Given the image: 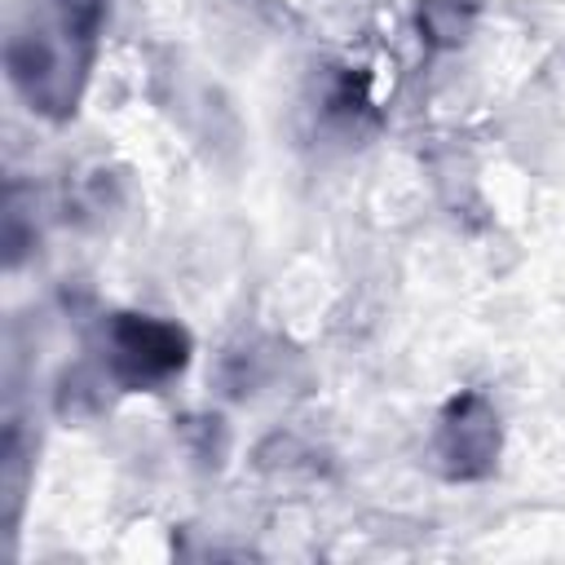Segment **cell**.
I'll return each mask as SVG.
<instances>
[{"instance_id": "cell-1", "label": "cell", "mask_w": 565, "mask_h": 565, "mask_svg": "<svg viewBox=\"0 0 565 565\" xmlns=\"http://www.w3.org/2000/svg\"><path fill=\"white\" fill-rule=\"evenodd\" d=\"M190 362V335L150 313H115L106 327V371L124 388H154Z\"/></svg>"}, {"instance_id": "cell-3", "label": "cell", "mask_w": 565, "mask_h": 565, "mask_svg": "<svg viewBox=\"0 0 565 565\" xmlns=\"http://www.w3.org/2000/svg\"><path fill=\"white\" fill-rule=\"evenodd\" d=\"M499 459V415L494 406L468 388L459 397L446 402L441 419H437V463L450 481H477L486 472H494Z\"/></svg>"}, {"instance_id": "cell-2", "label": "cell", "mask_w": 565, "mask_h": 565, "mask_svg": "<svg viewBox=\"0 0 565 565\" xmlns=\"http://www.w3.org/2000/svg\"><path fill=\"white\" fill-rule=\"evenodd\" d=\"M57 22V18H53ZM62 40H53L49 31H13L9 40V79L18 84V93L35 106V110H49V115H62L71 102H75V84H71V71L84 66L88 49L84 40H75L62 22H57Z\"/></svg>"}, {"instance_id": "cell-4", "label": "cell", "mask_w": 565, "mask_h": 565, "mask_svg": "<svg viewBox=\"0 0 565 565\" xmlns=\"http://www.w3.org/2000/svg\"><path fill=\"white\" fill-rule=\"evenodd\" d=\"M468 22H472V4H459V0H424L419 9V31L433 44H459Z\"/></svg>"}]
</instances>
